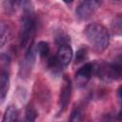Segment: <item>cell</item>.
<instances>
[{
    "mask_svg": "<svg viewBox=\"0 0 122 122\" xmlns=\"http://www.w3.org/2000/svg\"><path fill=\"white\" fill-rule=\"evenodd\" d=\"M84 33L88 42L95 52L101 53L108 48L110 42V33L107 28L103 25L99 23H92L86 27Z\"/></svg>",
    "mask_w": 122,
    "mask_h": 122,
    "instance_id": "obj_1",
    "label": "cell"
},
{
    "mask_svg": "<svg viewBox=\"0 0 122 122\" xmlns=\"http://www.w3.org/2000/svg\"><path fill=\"white\" fill-rule=\"evenodd\" d=\"M36 31V20L32 10L23 12L19 29V41L21 48L29 49L32 45V41Z\"/></svg>",
    "mask_w": 122,
    "mask_h": 122,
    "instance_id": "obj_2",
    "label": "cell"
},
{
    "mask_svg": "<svg viewBox=\"0 0 122 122\" xmlns=\"http://www.w3.org/2000/svg\"><path fill=\"white\" fill-rule=\"evenodd\" d=\"M95 73L103 80L122 79V52L118 53L112 63H104L96 66Z\"/></svg>",
    "mask_w": 122,
    "mask_h": 122,
    "instance_id": "obj_3",
    "label": "cell"
},
{
    "mask_svg": "<svg viewBox=\"0 0 122 122\" xmlns=\"http://www.w3.org/2000/svg\"><path fill=\"white\" fill-rule=\"evenodd\" d=\"M102 0H81L75 10V15L80 20L92 17L100 8Z\"/></svg>",
    "mask_w": 122,
    "mask_h": 122,
    "instance_id": "obj_4",
    "label": "cell"
},
{
    "mask_svg": "<svg viewBox=\"0 0 122 122\" xmlns=\"http://www.w3.org/2000/svg\"><path fill=\"white\" fill-rule=\"evenodd\" d=\"M95 64L86 63L75 72V83L78 88L85 87L91 80L93 73H95Z\"/></svg>",
    "mask_w": 122,
    "mask_h": 122,
    "instance_id": "obj_5",
    "label": "cell"
},
{
    "mask_svg": "<svg viewBox=\"0 0 122 122\" xmlns=\"http://www.w3.org/2000/svg\"><path fill=\"white\" fill-rule=\"evenodd\" d=\"M71 95V83L70 78L65 76L63 78V84L60 89L59 101H58V105H59V109L61 112H64V110L67 108L70 102Z\"/></svg>",
    "mask_w": 122,
    "mask_h": 122,
    "instance_id": "obj_6",
    "label": "cell"
},
{
    "mask_svg": "<svg viewBox=\"0 0 122 122\" xmlns=\"http://www.w3.org/2000/svg\"><path fill=\"white\" fill-rule=\"evenodd\" d=\"M35 52H36L35 47H33V45H31L28 49V51L25 54V57L21 62L20 72L22 75H24V76L29 75V73L30 72L32 66L34 64V61H35Z\"/></svg>",
    "mask_w": 122,
    "mask_h": 122,
    "instance_id": "obj_7",
    "label": "cell"
},
{
    "mask_svg": "<svg viewBox=\"0 0 122 122\" xmlns=\"http://www.w3.org/2000/svg\"><path fill=\"white\" fill-rule=\"evenodd\" d=\"M72 55H73V52H72V49L71 48V46L69 44H63L59 46L57 52L55 54V57L58 60L59 64L64 69L71 63L72 59Z\"/></svg>",
    "mask_w": 122,
    "mask_h": 122,
    "instance_id": "obj_8",
    "label": "cell"
},
{
    "mask_svg": "<svg viewBox=\"0 0 122 122\" xmlns=\"http://www.w3.org/2000/svg\"><path fill=\"white\" fill-rule=\"evenodd\" d=\"M5 7L9 11H16L18 9L23 12L32 10L30 7V0H6Z\"/></svg>",
    "mask_w": 122,
    "mask_h": 122,
    "instance_id": "obj_9",
    "label": "cell"
},
{
    "mask_svg": "<svg viewBox=\"0 0 122 122\" xmlns=\"http://www.w3.org/2000/svg\"><path fill=\"white\" fill-rule=\"evenodd\" d=\"M10 89V76L9 73L6 71H3L1 73V77H0V98H1V103L4 102L7 94H8V91Z\"/></svg>",
    "mask_w": 122,
    "mask_h": 122,
    "instance_id": "obj_10",
    "label": "cell"
},
{
    "mask_svg": "<svg viewBox=\"0 0 122 122\" xmlns=\"http://www.w3.org/2000/svg\"><path fill=\"white\" fill-rule=\"evenodd\" d=\"M112 31L114 35L122 37V13L115 15L111 24Z\"/></svg>",
    "mask_w": 122,
    "mask_h": 122,
    "instance_id": "obj_11",
    "label": "cell"
},
{
    "mask_svg": "<svg viewBox=\"0 0 122 122\" xmlns=\"http://www.w3.org/2000/svg\"><path fill=\"white\" fill-rule=\"evenodd\" d=\"M17 119H18V111H17V109L12 105L9 106L5 111L2 122H12V121H16Z\"/></svg>",
    "mask_w": 122,
    "mask_h": 122,
    "instance_id": "obj_12",
    "label": "cell"
},
{
    "mask_svg": "<svg viewBox=\"0 0 122 122\" xmlns=\"http://www.w3.org/2000/svg\"><path fill=\"white\" fill-rule=\"evenodd\" d=\"M35 50H36V52H38V54L42 58H45L50 53V45L46 41H40L36 44Z\"/></svg>",
    "mask_w": 122,
    "mask_h": 122,
    "instance_id": "obj_13",
    "label": "cell"
},
{
    "mask_svg": "<svg viewBox=\"0 0 122 122\" xmlns=\"http://www.w3.org/2000/svg\"><path fill=\"white\" fill-rule=\"evenodd\" d=\"M37 115H38V112H36V110L32 106L29 105L27 107V109H26V118H25L26 121L32 122V121H34L36 119Z\"/></svg>",
    "mask_w": 122,
    "mask_h": 122,
    "instance_id": "obj_14",
    "label": "cell"
},
{
    "mask_svg": "<svg viewBox=\"0 0 122 122\" xmlns=\"http://www.w3.org/2000/svg\"><path fill=\"white\" fill-rule=\"evenodd\" d=\"M87 56H88L87 49H86V48H81V49H79V50L76 51L75 58H74V63H75V64L81 63L82 61H84V60L87 59Z\"/></svg>",
    "mask_w": 122,
    "mask_h": 122,
    "instance_id": "obj_15",
    "label": "cell"
},
{
    "mask_svg": "<svg viewBox=\"0 0 122 122\" xmlns=\"http://www.w3.org/2000/svg\"><path fill=\"white\" fill-rule=\"evenodd\" d=\"M0 32H1V47H3L5 45V43L8 41V37H9V29L8 26H6L4 23H1V29H0Z\"/></svg>",
    "mask_w": 122,
    "mask_h": 122,
    "instance_id": "obj_16",
    "label": "cell"
},
{
    "mask_svg": "<svg viewBox=\"0 0 122 122\" xmlns=\"http://www.w3.org/2000/svg\"><path fill=\"white\" fill-rule=\"evenodd\" d=\"M80 120H82V112L78 108H75L71 113L70 121H80Z\"/></svg>",
    "mask_w": 122,
    "mask_h": 122,
    "instance_id": "obj_17",
    "label": "cell"
},
{
    "mask_svg": "<svg viewBox=\"0 0 122 122\" xmlns=\"http://www.w3.org/2000/svg\"><path fill=\"white\" fill-rule=\"evenodd\" d=\"M55 39H56V43L59 46L63 45V44H69V42H70V37L68 35H66V34H63V33L57 35Z\"/></svg>",
    "mask_w": 122,
    "mask_h": 122,
    "instance_id": "obj_18",
    "label": "cell"
},
{
    "mask_svg": "<svg viewBox=\"0 0 122 122\" xmlns=\"http://www.w3.org/2000/svg\"><path fill=\"white\" fill-rule=\"evenodd\" d=\"M117 99H118L120 105L122 106V86H120L117 89Z\"/></svg>",
    "mask_w": 122,
    "mask_h": 122,
    "instance_id": "obj_19",
    "label": "cell"
},
{
    "mask_svg": "<svg viewBox=\"0 0 122 122\" xmlns=\"http://www.w3.org/2000/svg\"><path fill=\"white\" fill-rule=\"evenodd\" d=\"M117 119L122 120V109L119 111V112H118V114H117Z\"/></svg>",
    "mask_w": 122,
    "mask_h": 122,
    "instance_id": "obj_20",
    "label": "cell"
},
{
    "mask_svg": "<svg viewBox=\"0 0 122 122\" xmlns=\"http://www.w3.org/2000/svg\"><path fill=\"white\" fill-rule=\"evenodd\" d=\"M63 1H64L65 3H71L73 0H63Z\"/></svg>",
    "mask_w": 122,
    "mask_h": 122,
    "instance_id": "obj_21",
    "label": "cell"
}]
</instances>
